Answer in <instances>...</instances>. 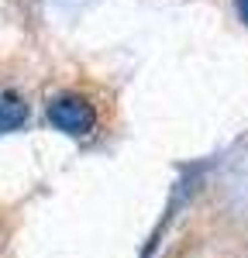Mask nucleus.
Listing matches in <instances>:
<instances>
[{"label": "nucleus", "instance_id": "obj_1", "mask_svg": "<svg viewBox=\"0 0 248 258\" xmlns=\"http://www.w3.org/2000/svg\"><path fill=\"white\" fill-rule=\"evenodd\" d=\"M48 120L66 131V135H73V138H83V135H90L93 127H97V110H93V103L80 93H59V97L48 100Z\"/></svg>", "mask_w": 248, "mask_h": 258}, {"label": "nucleus", "instance_id": "obj_2", "mask_svg": "<svg viewBox=\"0 0 248 258\" xmlns=\"http://www.w3.org/2000/svg\"><path fill=\"white\" fill-rule=\"evenodd\" d=\"M28 120V103L14 90H0V135L14 131Z\"/></svg>", "mask_w": 248, "mask_h": 258}, {"label": "nucleus", "instance_id": "obj_3", "mask_svg": "<svg viewBox=\"0 0 248 258\" xmlns=\"http://www.w3.org/2000/svg\"><path fill=\"white\" fill-rule=\"evenodd\" d=\"M234 4H238V11H241V18L248 21V0H234Z\"/></svg>", "mask_w": 248, "mask_h": 258}]
</instances>
